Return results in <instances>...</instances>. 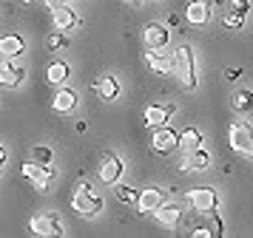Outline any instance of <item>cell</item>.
I'll return each instance as SVG.
<instances>
[{"instance_id": "1", "label": "cell", "mask_w": 253, "mask_h": 238, "mask_svg": "<svg viewBox=\"0 0 253 238\" xmlns=\"http://www.w3.org/2000/svg\"><path fill=\"white\" fill-rule=\"evenodd\" d=\"M171 74H176L179 85L185 91H196V63H194V48L179 45L171 54Z\"/></svg>"}, {"instance_id": "2", "label": "cell", "mask_w": 253, "mask_h": 238, "mask_svg": "<svg viewBox=\"0 0 253 238\" xmlns=\"http://www.w3.org/2000/svg\"><path fill=\"white\" fill-rule=\"evenodd\" d=\"M103 207H105L103 196L94 193V187L88 181H80L74 196H71V210L77 215H83V218H94L97 213H103Z\"/></svg>"}, {"instance_id": "3", "label": "cell", "mask_w": 253, "mask_h": 238, "mask_svg": "<svg viewBox=\"0 0 253 238\" xmlns=\"http://www.w3.org/2000/svg\"><path fill=\"white\" fill-rule=\"evenodd\" d=\"M228 142L230 147L245 159H253V128L248 122H233L228 128Z\"/></svg>"}, {"instance_id": "4", "label": "cell", "mask_w": 253, "mask_h": 238, "mask_svg": "<svg viewBox=\"0 0 253 238\" xmlns=\"http://www.w3.org/2000/svg\"><path fill=\"white\" fill-rule=\"evenodd\" d=\"M188 204H191V210L196 213H216L219 207V193L213 187H194V190H188Z\"/></svg>"}, {"instance_id": "5", "label": "cell", "mask_w": 253, "mask_h": 238, "mask_svg": "<svg viewBox=\"0 0 253 238\" xmlns=\"http://www.w3.org/2000/svg\"><path fill=\"white\" fill-rule=\"evenodd\" d=\"M20 170H23V176L32 181L40 193H46L48 190V181L54 179L51 165H40V162H35V159H32V162H23V168H20Z\"/></svg>"}, {"instance_id": "6", "label": "cell", "mask_w": 253, "mask_h": 238, "mask_svg": "<svg viewBox=\"0 0 253 238\" xmlns=\"http://www.w3.org/2000/svg\"><path fill=\"white\" fill-rule=\"evenodd\" d=\"M26 82V68L17 63V60H9L3 57L0 60V85L3 88H20Z\"/></svg>"}, {"instance_id": "7", "label": "cell", "mask_w": 253, "mask_h": 238, "mask_svg": "<svg viewBox=\"0 0 253 238\" xmlns=\"http://www.w3.org/2000/svg\"><path fill=\"white\" fill-rule=\"evenodd\" d=\"M123 170H126L123 159L114 156V153H103V162H100V168H97V176H100L103 184H111V187H114L117 181L123 179Z\"/></svg>"}, {"instance_id": "8", "label": "cell", "mask_w": 253, "mask_h": 238, "mask_svg": "<svg viewBox=\"0 0 253 238\" xmlns=\"http://www.w3.org/2000/svg\"><path fill=\"white\" fill-rule=\"evenodd\" d=\"M29 230H32V236H66V230H63V224H60V215H54V213L32 215Z\"/></svg>"}, {"instance_id": "9", "label": "cell", "mask_w": 253, "mask_h": 238, "mask_svg": "<svg viewBox=\"0 0 253 238\" xmlns=\"http://www.w3.org/2000/svg\"><path fill=\"white\" fill-rule=\"evenodd\" d=\"M151 145H154L157 153L165 156V153H171V150L179 147V131H173V128H168V125L154 128V139H151Z\"/></svg>"}, {"instance_id": "10", "label": "cell", "mask_w": 253, "mask_h": 238, "mask_svg": "<svg viewBox=\"0 0 253 238\" xmlns=\"http://www.w3.org/2000/svg\"><path fill=\"white\" fill-rule=\"evenodd\" d=\"M51 20H54V29H63V32H74V29H80V14L71 9L69 3H57L54 9H51Z\"/></svg>"}, {"instance_id": "11", "label": "cell", "mask_w": 253, "mask_h": 238, "mask_svg": "<svg viewBox=\"0 0 253 238\" xmlns=\"http://www.w3.org/2000/svg\"><path fill=\"white\" fill-rule=\"evenodd\" d=\"M142 40H145L148 48H160L162 51V48L168 45V40H171V32H168L165 23H148L145 32H142Z\"/></svg>"}, {"instance_id": "12", "label": "cell", "mask_w": 253, "mask_h": 238, "mask_svg": "<svg viewBox=\"0 0 253 238\" xmlns=\"http://www.w3.org/2000/svg\"><path fill=\"white\" fill-rule=\"evenodd\" d=\"M211 14H213L211 3H205V0H194L185 6V23H191V26H208Z\"/></svg>"}, {"instance_id": "13", "label": "cell", "mask_w": 253, "mask_h": 238, "mask_svg": "<svg viewBox=\"0 0 253 238\" xmlns=\"http://www.w3.org/2000/svg\"><path fill=\"white\" fill-rule=\"evenodd\" d=\"M77 102H80V94L74 88H57V94L51 97V108L57 113H71L77 108Z\"/></svg>"}, {"instance_id": "14", "label": "cell", "mask_w": 253, "mask_h": 238, "mask_svg": "<svg viewBox=\"0 0 253 238\" xmlns=\"http://www.w3.org/2000/svg\"><path fill=\"white\" fill-rule=\"evenodd\" d=\"M94 91L100 94L103 102H114V100H120V79L114 74H103V77L94 82Z\"/></svg>"}, {"instance_id": "15", "label": "cell", "mask_w": 253, "mask_h": 238, "mask_svg": "<svg viewBox=\"0 0 253 238\" xmlns=\"http://www.w3.org/2000/svg\"><path fill=\"white\" fill-rule=\"evenodd\" d=\"M211 168V153H208L205 147L199 145L194 150H185V159H182V170H208Z\"/></svg>"}, {"instance_id": "16", "label": "cell", "mask_w": 253, "mask_h": 238, "mask_svg": "<svg viewBox=\"0 0 253 238\" xmlns=\"http://www.w3.org/2000/svg\"><path fill=\"white\" fill-rule=\"evenodd\" d=\"M154 215H157V221H160L162 227H168V230H176V227H179V218H182V207H179V204H162V207H157V210H154Z\"/></svg>"}, {"instance_id": "17", "label": "cell", "mask_w": 253, "mask_h": 238, "mask_svg": "<svg viewBox=\"0 0 253 238\" xmlns=\"http://www.w3.org/2000/svg\"><path fill=\"white\" fill-rule=\"evenodd\" d=\"M162 204H165V196H162L160 187H145V190H139V199H137L139 213H154Z\"/></svg>"}, {"instance_id": "18", "label": "cell", "mask_w": 253, "mask_h": 238, "mask_svg": "<svg viewBox=\"0 0 253 238\" xmlns=\"http://www.w3.org/2000/svg\"><path fill=\"white\" fill-rule=\"evenodd\" d=\"M0 54L9 57V60L23 57L26 54V40L20 34H3V37H0Z\"/></svg>"}, {"instance_id": "19", "label": "cell", "mask_w": 253, "mask_h": 238, "mask_svg": "<svg viewBox=\"0 0 253 238\" xmlns=\"http://www.w3.org/2000/svg\"><path fill=\"white\" fill-rule=\"evenodd\" d=\"M69 74H71V66L66 63V60H51L46 66V82L48 85H63L66 79H69Z\"/></svg>"}, {"instance_id": "20", "label": "cell", "mask_w": 253, "mask_h": 238, "mask_svg": "<svg viewBox=\"0 0 253 238\" xmlns=\"http://www.w3.org/2000/svg\"><path fill=\"white\" fill-rule=\"evenodd\" d=\"M176 111V105H148L145 108V125L148 128H162V125H168V116Z\"/></svg>"}, {"instance_id": "21", "label": "cell", "mask_w": 253, "mask_h": 238, "mask_svg": "<svg viewBox=\"0 0 253 238\" xmlns=\"http://www.w3.org/2000/svg\"><path fill=\"white\" fill-rule=\"evenodd\" d=\"M145 66H148L154 74H162V77L171 74V60L162 54L160 48H148V51H145Z\"/></svg>"}, {"instance_id": "22", "label": "cell", "mask_w": 253, "mask_h": 238, "mask_svg": "<svg viewBox=\"0 0 253 238\" xmlns=\"http://www.w3.org/2000/svg\"><path fill=\"white\" fill-rule=\"evenodd\" d=\"M69 45H71L69 32H63V29H54V32H48L46 48L51 51V54H63V51H69Z\"/></svg>"}, {"instance_id": "23", "label": "cell", "mask_w": 253, "mask_h": 238, "mask_svg": "<svg viewBox=\"0 0 253 238\" xmlns=\"http://www.w3.org/2000/svg\"><path fill=\"white\" fill-rule=\"evenodd\" d=\"M202 145V134H199V128H194V125H188L182 134H179V147L182 150H194V147Z\"/></svg>"}, {"instance_id": "24", "label": "cell", "mask_w": 253, "mask_h": 238, "mask_svg": "<svg viewBox=\"0 0 253 238\" xmlns=\"http://www.w3.org/2000/svg\"><path fill=\"white\" fill-rule=\"evenodd\" d=\"M230 102H233V108H236L239 113L253 111V91H248V88L233 91V97H230Z\"/></svg>"}, {"instance_id": "25", "label": "cell", "mask_w": 253, "mask_h": 238, "mask_svg": "<svg viewBox=\"0 0 253 238\" xmlns=\"http://www.w3.org/2000/svg\"><path fill=\"white\" fill-rule=\"evenodd\" d=\"M114 196H117V199H120L123 204H137L139 190L128 187V184H123V181H117V184H114Z\"/></svg>"}, {"instance_id": "26", "label": "cell", "mask_w": 253, "mask_h": 238, "mask_svg": "<svg viewBox=\"0 0 253 238\" xmlns=\"http://www.w3.org/2000/svg\"><path fill=\"white\" fill-rule=\"evenodd\" d=\"M222 23H225V29H230V32H239L242 26H245V14H239V11H225V17H222Z\"/></svg>"}, {"instance_id": "27", "label": "cell", "mask_w": 253, "mask_h": 238, "mask_svg": "<svg viewBox=\"0 0 253 238\" xmlns=\"http://www.w3.org/2000/svg\"><path fill=\"white\" fill-rule=\"evenodd\" d=\"M32 159L40 162V165H51L54 153H51V147H46V145H35V147H32Z\"/></svg>"}, {"instance_id": "28", "label": "cell", "mask_w": 253, "mask_h": 238, "mask_svg": "<svg viewBox=\"0 0 253 238\" xmlns=\"http://www.w3.org/2000/svg\"><path fill=\"white\" fill-rule=\"evenodd\" d=\"M208 230H211V236H225V224H222V218L216 213H208Z\"/></svg>"}, {"instance_id": "29", "label": "cell", "mask_w": 253, "mask_h": 238, "mask_svg": "<svg viewBox=\"0 0 253 238\" xmlns=\"http://www.w3.org/2000/svg\"><path fill=\"white\" fill-rule=\"evenodd\" d=\"M228 9L239 11V14H248V11H251V3H248V0H228Z\"/></svg>"}, {"instance_id": "30", "label": "cell", "mask_w": 253, "mask_h": 238, "mask_svg": "<svg viewBox=\"0 0 253 238\" xmlns=\"http://www.w3.org/2000/svg\"><path fill=\"white\" fill-rule=\"evenodd\" d=\"M239 77H242V68H225V79L228 82H236Z\"/></svg>"}, {"instance_id": "31", "label": "cell", "mask_w": 253, "mask_h": 238, "mask_svg": "<svg viewBox=\"0 0 253 238\" xmlns=\"http://www.w3.org/2000/svg\"><path fill=\"white\" fill-rule=\"evenodd\" d=\"M191 236H194V238H213V236H211V230H208V227H196V230L191 233Z\"/></svg>"}, {"instance_id": "32", "label": "cell", "mask_w": 253, "mask_h": 238, "mask_svg": "<svg viewBox=\"0 0 253 238\" xmlns=\"http://www.w3.org/2000/svg\"><path fill=\"white\" fill-rule=\"evenodd\" d=\"M179 23H182V17H179V14H171V17L165 20V26H179Z\"/></svg>"}, {"instance_id": "33", "label": "cell", "mask_w": 253, "mask_h": 238, "mask_svg": "<svg viewBox=\"0 0 253 238\" xmlns=\"http://www.w3.org/2000/svg\"><path fill=\"white\" fill-rule=\"evenodd\" d=\"M3 165H6V150H3V145H0V176H3Z\"/></svg>"}, {"instance_id": "34", "label": "cell", "mask_w": 253, "mask_h": 238, "mask_svg": "<svg viewBox=\"0 0 253 238\" xmlns=\"http://www.w3.org/2000/svg\"><path fill=\"white\" fill-rule=\"evenodd\" d=\"M20 3H26V6H29V3H32V0H20Z\"/></svg>"}, {"instance_id": "35", "label": "cell", "mask_w": 253, "mask_h": 238, "mask_svg": "<svg viewBox=\"0 0 253 238\" xmlns=\"http://www.w3.org/2000/svg\"><path fill=\"white\" fill-rule=\"evenodd\" d=\"M128 3H139V0H128Z\"/></svg>"}]
</instances>
